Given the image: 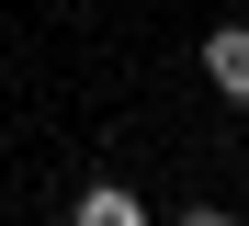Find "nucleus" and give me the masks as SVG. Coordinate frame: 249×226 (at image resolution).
I'll use <instances>...</instances> for the list:
<instances>
[{"label":"nucleus","instance_id":"1","mask_svg":"<svg viewBox=\"0 0 249 226\" xmlns=\"http://www.w3.org/2000/svg\"><path fill=\"white\" fill-rule=\"evenodd\" d=\"M204 79H215L227 102H249V23H227V34H204Z\"/></svg>","mask_w":249,"mask_h":226},{"label":"nucleus","instance_id":"3","mask_svg":"<svg viewBox=\"0 0 249 226\" xmlns=\"http://www.w3.org/2000/svg\"><path fill=\"white\" fill-rule=\"evenodd\" d=\"M181 226H238V215H227V204H193V215H181Z\"/></svg>","mask_w":249,"mask_h":226},{"label":"nucleus","instance_id":"2","mask_svg":"<svg viewBox=\"0 0 249 226\" xmlns=\"http://www.w3.org/2000/svg\"><path fill=\"white\" fill-rule=\"evenodd\" d=\"M68 226H147V204L124 192V181H91V192L68 204Z\"/></svg>","mask_w":249,"mask_h":226}]
</instances>
